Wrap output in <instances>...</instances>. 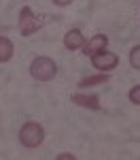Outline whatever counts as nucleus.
Instances as JSON below:
<instances>
[{
	"label": "nucleus",
	"instance_id": "nucleus-6",
	"mask_svg": "<svg viewBox=\"0 0 140 160\" xmlns=\"http://www.w3.org/2000/svg\"><path fill=\"white\" fill-rule=\"evenodd\" d=\"M85 43H87V41H85V34H83L79 28L68 30L66 37H64V47H66V49H81Z\"/></svg>",
	"mask_w": 140,
	"mask_h": 160
},
{
	"label": "nucleus",
	"instance_id": "nucleus-5",
	"mask_svg": "<svg viewBox=\"0 0 140 160\" xmlns=\"http://www.w3.org/2000/svg\"><path fill=\"white\" fill-rule=\"evenodd\" d=\"M106 45H108V37L96 34V37H91L87 43L83 45V53H85V56H93V53H98V51H104Z\"/></svg>",
	"mask_w": 140,
	"mask_h": 160
},
{
	"label": "nucleus",
	"instance_id": "nucleus-11",
	"mask_svg": "<svg viewBox=\"0 0 140 160\" xmlns=\"http://www.w3.org/2000/svg\"><path fill=\"white\" fill-rule=\"evenodd\" d=\"M127 96H129V100H132L134 105H140V86H134L132 90H129Z\"/></svg>",
	"mask_w": 140,
	"mask_h": 160
},
{
	"label": "nucleus",
	"instance_id": "nucleus-12",
	"mask_svg": "<svg viewBox=\"0 0 140 160\" xmlns=\"http://www.w3.org/2000/svg\"><path fill=\"white\" fill-rule=\"evenodd\" d=\"M75 0H53V4H57V7H68V4H72Z\"/></svg>",
	"mask_w": 140,
	"mask_h": 160
},
{
	"label": "nucleus",
	"instance_id": "nucleus-4",
	"mask_svg": "<svg viewBox=\"0 0 140 160\" xmlns=\"http://www.w3.org/2000/svg\"><path fill=\"white\" fill-rule=\"evenodd\" d=\"M38 28H40V22L36 19V15L32 13L30 7H24L21 11H19V32L24 34V37H30V34H34Z\"/></svg>",
	"mask_w": 140,
	"mask_h": 160
},
{
	"label": "nucleus",
	"instance_id": "nucleus-2",
	"mask_svg": "<svg viewBox=\"0 0 140 160\" xmlns=\"http://www.w3.org/2000/svg\"><path fill=\"white\" fill-rule=\"evenodd\" d=\"M43 139H45V130H43V126L36 122H25L21 128H19V143L24 145V148H38L40 143H43Z\"/></svg>",
	"mask_w": 140,
	"mask_h": 160
},
{
	"label": "nucleus",
	"instance_id": "nucleus-8",
	"mask_svg": "<svg viewBox=\"0 0 140 160\" xmlns=\"http://www.w3.org/2000/svg\"><path fill=\"white\" fill-rule=\"evenodd\" d=\"M111 77L106 73H100V75H89V77H85V79H81L79 81V86L81 88H93V86H104L106 81H108Z\"/></svg>",
	"mask_w": 140,
	"mask_h": 160
},
{
	"label": "nucleus",
	"instance_id": "nucleus-10",
	"mask_svg": "<svg viewBox=\"0 0 140 160\" xmlns=\"http://www.w3.org/2000/svg\"><path fill=\"white\" fill-rule=\"evenodd\" d=\"M129 64H132L134 68H138V71H140V45H136L134 49L129 51Z\"/></svg>",
	"mask_w": 140,
	"mask_h": 160
},
{
	"label": "nucleus",
	"instance_id": "nucleus-1",
	"mask_svg": "<svg viewBox=\"0 0 140 160\" xmlns=\"http://www.w3.org/2000/svg\"><path fill=\"white\" fill-rule=\"evenodd\" d=\"M30 75L36 81H51L57 75V64L51 60L49 56H38L30 64Z\"/></svg>",
	"mask_w": 140,
	"mask_h": 160
},
{
	"label": "nucleus",
	"instance_id": "nucleus-9",
	"mask_svg": "<svg viewBox=\"0 0 140 160\" xmlns=\"http://www.w3.org/2000/svg\"><path fill=\"white\" fill-rule=\"evenodd\" d=\"M13 43L11 38L7 37H0V62H9L13 58Z\"/></svg>",
	"mask_w": 140,
	"mask_h": 160
},
{
	"label": "nucleus",
	"instance_id": "nucleus-3",
	"mask_svg": "<svg viewBox=\"0 0 140 160\" xmlns=\"http://www.w3.org/2000/svg\"><path fill=\"white\" fill-rule=\"evenodd\" d=\"M91 64H93V68H98V71H102V73H108V71L117 68L119 58H117V53L104 49V51H98V53L91 56Z\"/></svg>",
	"mask_w": 140,
	"mask_h": 160
},
{
	"label": "nucleus",
	"instance_id": "nucleus-7",
	"mask_svg": "<svg viewBox=\"0 0 140 160\" xmlns=\"http://www.w3.org/2000/svg\"><path fill=\"white\" fill-rule=\"evenodd\" d=\"M72 102L79 105V107L93 109V111H100L102 109L100 98H98V96H93V94H75V96H72Z\"/></svg>",
	"mask_w": 140,
	"mask_h": 160
},
{
	"label": "nucleus",
	"instance_id": "nucleus-13",
	"mask_svg": "<svg viewBox=\"0 0 140 160\" xmlns=\"http://www.w3.org/2000/svg\"><path fill=\"white\" fill-rule=\"evenodd\" d=\"M57 158H60V160H66V158L75 160V156H72V154H60V156H57Z\"/></svg>",
	"mask_w": 140,
	"mask_h": 160
}]
</instances>
